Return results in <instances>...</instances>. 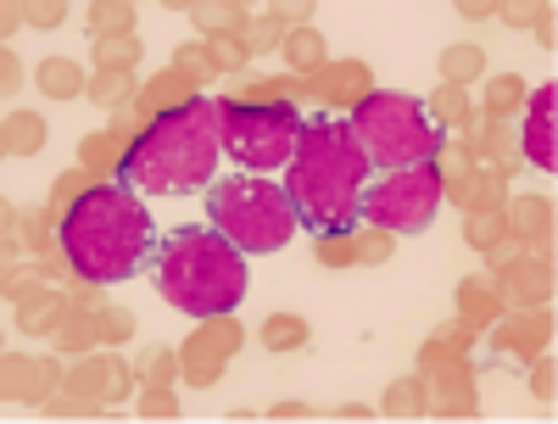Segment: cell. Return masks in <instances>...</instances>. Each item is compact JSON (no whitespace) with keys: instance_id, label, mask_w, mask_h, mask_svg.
<instances>
[{"instance_id":"cell-1","label":"cell","mask_w":558,"mask_h":424,"mask_svg":"<svg viewBox=\"0 0 558 424\" xmlns=\"http://www.w3.org/2000/svg\"><path fill=\"white\" fill-rule=\"evenodd\" d=\"M223 162V129H218V101L191 96L184 107L162 112L146 134L134 140L118 162V184L134 196L162 202V196H191L207 191Z\"/></svg>"},{"instance_id":"cell-2","label":"cell","mask_w":558,"mask_h":424,"mask_svg":"<svg viewBox=\"0 0 558 424\" xmlns=\"http://www.w3.org/2000/svg\"><path fill=\"white\" fill-rule=\"evenodd\" d=\"M286 196L302 218V229L313 234H347L357 223L363 191H368V162L357 152V140L347 129V118H313L302 123L296 157L286 168Z\"/></svg>"},{"instance_id":"cell-3","label":"cell","mask_w":558,"mask_h":424,"mask_svg":"<svg viewBox=\"0 0 558 424\" xmlns=\"http://www.w3.org/2000/svg\"><path fill=\"white\" fill-rule=\"evenodd\" d=\"M151 246H157V229H151L146 196H134L129 184L84 191L62 213V252L96 286H123V279L146 274Z\"/></svg>"},{"instance_id":"cell-4","label":"cell","mask_w":558,"mask_h":424,"mask_svg":"<svg viewBox=\"0 0 558 424\" xmlns=\"http://www.w3.org/2000/svg\"><path fill=\"white\" fill-rule=\"evenodd\" d=\"M151 279L168 307L191 313V318H218L235 313L246 302V252L235 241H223L213 223H184L168 229L151 246Z\"/></svg>"},{"instance_id":"cell-5","label":"cell","mask_w":558,"mask_h":424,"mask_svg":"<svg viewBox=\"0 0 558 424\" xmlns=\"http://www.w3.org/2000/svg\"><path fill=\"white\" fill-rule=\"evenodd\" d=\"M352 140L368 168H425L436 162V152L447 146V129L418 107L413 96H402V89H375V96H363L347 118Z\"/></svg>"},{"instance_id":"cell-6","label":"cell","mask_w":558,"mask_h":424,"mask_svg":"<svg viewBox=\"0 0 558 424\" xmlns=\"http://www.w3.org/2000/svg\"><path fill=\"white\" fill-rule=\"evenodd\" d=\"M207 223L235 241L246 257L252 252H279L302 229L286 184L268 179V173H229V179H213L207 184Z\"/></svg>"},{"instance_id":"cell-7","label":"cell","mask_w":558,"mask_h":424,"mask_svg":"<svg viewBox=\"0 0 558 424\" xmlns=\"http://www.w3.org/2000/svg\"><path fill=\"white\" fill-rule=\"evenodd\" d=\"M223 157L241 173H286L302 140V112L291 101H218Z\"/></svg>"},{"instance_id":"cell-8","label":"cell","mask_w":558,"mask_h":424,"mask_svg":"<svg viewBox=\"0 0 558 424\" xmlns=\"http://www.w3.org/2000/svg\"><path fill=\"white\" fill-rule=\"evenodd\" d=\"M441 207V173L425 162V168H397V173H380L375 184L363 191V207L357 218H368L386 234H425L430 218Z\"/></svg>"},{"instance_id":"cell-9","label":"cell","mask_w":558,"mask_h":424,"mask_svg":"<svg viewBox=\"0 0 558 424\" xmlns=\"http://www.w3.org/2000/svg\"><path fill=\"white\" fill-rule=\"evenodd\" d=\"M553 107H558V89L547 78V89H536L531 96V112H525V157L536 168H558V146H553Z\"/></svg>"}]
</instances>
